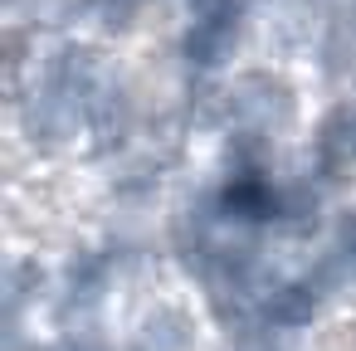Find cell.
<instances>
[{
	"mask_svg": "<svg viewBox=\"0 0 356 351\" xmlns=\"http://www.w3.org/2000/svg\"><path fill=\"white\" fill-rule=\"evenodd\" d=\"M132 346H137V351H210V332H205V322H200L186 302L156 297V302L137 317Z\"/></svg>",
	"mask_w": 356,
	"mask_h": 351,
	"instance_id": "1",
	"label": "cell"
},
{
	"mask_svg": "<svg viewBox=\"0 0 356 351\" xmlns=\"http://www.w3.org/2000/svg\"><path fill=\"white\" fill-rule=\"evenodd\" d=\"M220 351H283V332L264 322V312L220 327Z\"/></svg>",
	"mask_w": 356,
	"mask_h": 351,
	"instance_id": "2",
	"label": "cell"
},
{
	"mask_svg": "<svg viewBox=\"0 0 356 351\" xmlns=\"http://www.w3.org/2000/svg\"><path fill=\"white\" fill-rule=\"evenodd\" d=\"M30 351H64V341H49V346H40V341H35Z\"/></svg>",
	"mask_w": 356,
	"mask_h": 351,
	"instance_id": "3",
	"label": "cell"
}]
</instances>
